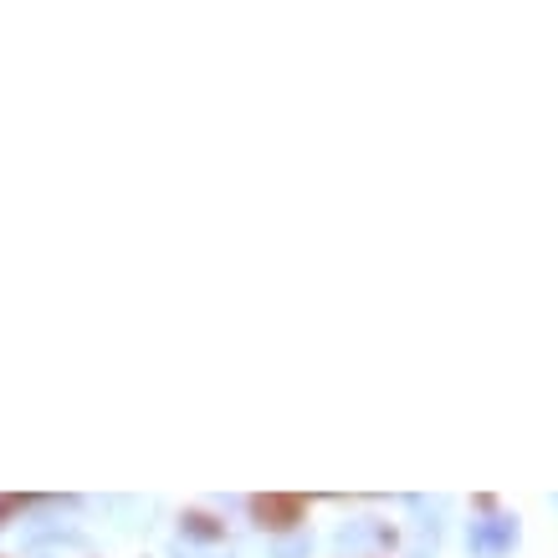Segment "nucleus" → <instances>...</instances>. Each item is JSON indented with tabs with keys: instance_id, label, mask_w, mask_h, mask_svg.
<instances>
[{
	"instance_id": "1",
	"label": "nucleus",
	"mask_w": 558,
	"mask_h": 558,
	"mask_svg": "<svg viewBox=\"0 0 558 558\" xmlns=\"http://www.w3.org/2000/svg\"><path fill=\"white\" fill-rule=\"evenodd\" d=\"M307 518V502L292 497V492H267V497H252V523L262 533H292V527Z\"/></svg>"
},
{
	"instance_id": "2",
	"label": "nucleus",
	"mask_w": 558,
	"mask_h": 558,
	"mask_svg": "<svg viewBox=\"0 0 558 558\" xmlns=\"http://www.w3.org/2000/svg\"><path fill=\"white\" fill-rule=\"evenodd\" d=\"M210 523H216V518H205V512H190V518H185V533H195V538H216L220 527H210Z\"/></svg>"
},
{
	"instance_id": "3",
	"label": "nucleus",
	"mask_w": 558,
	"mask_h": 558,
	"mask_svg": "<svg viewBox=\"0 0 558 558\" xmlns=\"http://www.w3.org/2000/svg\"><path fill=\"white\" fill-rule=\"evenodd\" d=\"M21 508H26V497H0V527H5V518L21 512Z\"/></svg>"
}]
</instances>
